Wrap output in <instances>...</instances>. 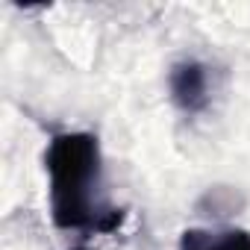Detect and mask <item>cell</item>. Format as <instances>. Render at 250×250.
<instances>
[{
    "instance_id": "cell-4",
    "label": "cell",
    "mask_w": 250,
    "mask_h": 250,
    "mask_svg": "<svg viewBox=\"0 0 250 250\" xmlns=\"http://www.w3.org/2000/svg\"><path fill=\"white\" fill-rule=\"evenodd\" d=\"M74 250H85V247H74Z\"/></svg>"
},
{
    "instance_id": "cell-2",
    "label": "cell",
    "mask_w": 250,
    "mask_h": 250,
    "mask_svg": "<svg viewBox=\"0 0 250 250\" xmlns=\"http://www.w3.org/2000/svg\"><path fill=\"white\" fill-rule=\"evenodd\" d=\"M168 91L180 112L200 115L209 106V71L197 59H180L168 71Z\"/></svg>"
},
{
    "instance_id": "cell-3",
    "label": "cell",
    "mask_w": 250,
    "mask_h": 250,
    "mask_svg": "<svg viewBox=\"0 0 250 250\" xmlns=\"http://www.w3.org/2000/svg\"><path fill=\"white\" fill-rule=\"evenodd\" d=\"M177 250H250V232L229 229H186L180 235Z\"/></svg>"
},
{
    "instance_id": "cell-1",
    "label": "cell",
    "mask_w": 250,
    "mask_h": 250,
    "mask_svg": "<svg viewBox=\"0 0 250 250\" xmlns=\"http://www.w3.org/2000/svg\"><path fill=\"white\" fill-rule=\"evenodd\" d=\"M50 218L59 229L115 232L124 209L103 194V156L94 133H56L44 150Z\"/></svg>"
}]
</instances>
